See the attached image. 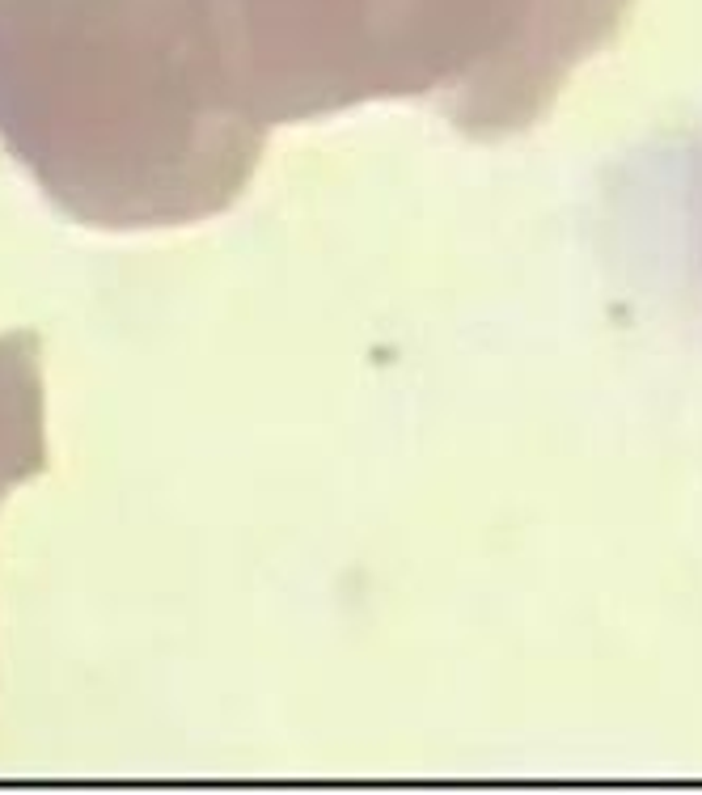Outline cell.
<instances>
[{
	"mask_svg": "<svg viewBox=\"0 0 702 795\" xmlns=\"http://www.w3.org/2000/svg\"><path fill=\"white\" fill-rule=\"evenodd\" d=\"M686 250L702 292V131L690 144V165H686Z\"/></svg>",
	"mask_w": 702,
	"mask_h": 795,
	"instance_id": "1",
	"label": "cell"
}]
</instances>
